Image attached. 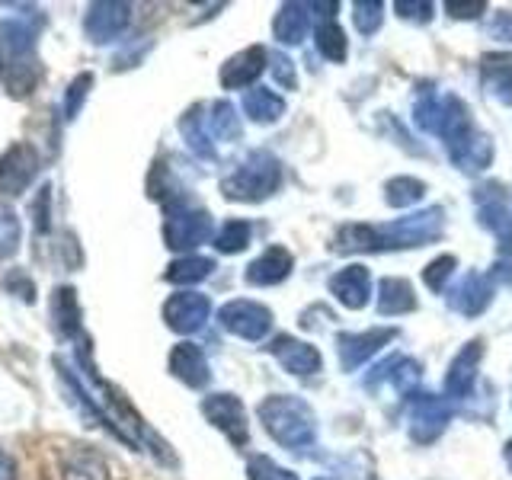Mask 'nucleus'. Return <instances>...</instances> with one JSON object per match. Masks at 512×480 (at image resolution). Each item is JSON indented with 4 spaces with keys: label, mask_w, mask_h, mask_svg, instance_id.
<instances>
[{
    "label": "nucleus",
    "mask_w": 512,
    "mask_h": 480,
    "mask_svg": "<svg viewBox=\"0 0 512 480\" xmlns=\"http://www.w3.org/2000/svg\"><path fill=\"white\" fill-rule=\"evenodd\" d=\"M442 231V208H426L410 218H397L394 224H346L336 234V250L359 253V250H400V247H423L436 240Z\"/></svg>",
    "instance_id": "f257e3e1"
},
{
    "label": "nucleus",
    "mask_w": 512,
    "mask_h": 480,
    "mask_svg": "<svg viewBox=\"0 0 512 480\" xmlns=\"http://www.w3.org/2000/svg\"><path fill=\"white\" fill-rule=\"evenodd\" d=\"M260 420L269 436L285 448H304L314 442V416L298 397H266L260 404Z\"/></svg>",
    "instance_id": "f03ea898"
},
{
    "label": "nucleus",
    "mask_w": 512,
    "mask_h": 480,
    "mask_svg": "<svg viewBox=\"0 0 512 480\" xmlns=\"http://www.w3.org/2000/svg\"><path fill=\"white\" fill-rule=\"evenodd\" d=\"M282 183V167L279 160L266 151H253L244 164H240L231 176L221 180V192L237 202H260L279 189Z\"/></svg>",
    "instance_id": "7ed1b4c3"
},
{
    "label": "nucleus",
    "mask_w": 512,
    "mask_h": 480,
    "mask_svg": "<svg viewBox=\"0 0 512 480\" xmlns=\"http://www.w3.org/2000/svg\"><path fill=\"white\" fill-rule=\"evenodd\" d=\"M212 237V215L205 208H192L183 199L167 205L164 240L170 250H196Z\"/></svg>",
    "instance_id": "20e7f679"
},
{
    "label": "nucleus",
    "mask_w": 512,
    "mask_h": 480,
    "mask_svg": "<svg viewBox=\"0 0 512 480\" xmlns=\"http://www.w3.org/2000/svg\"><path fill=\"white\" fill-rule=\"evenodd\" d=\"M39 173V154L32 144L16 141L0 157V196H23Z\"/></svg>",
    "instance_id": "39448f33"
},
{
    "label": "nucleus",
    "mask_w": 512,
    "mask_h": 480,
    "mask_svg": "<svg viewBox=\"0 0 512 480\" xmlns=\"http://www.w3.org/2000/svg\"><path fill=\"white\" fill-rule=\"evenodd\" d=\"M221 327L240 336V340H263L272 327V311L263 308V304L256 301H247V298H237V301H228L218 314Z\"/></svg>",
    "instance_id": "423d86ee"
},
{
    "label": "nucleus",
    "mask_w": 512,
    "mask_h": 480,
    "mask_svg": "<svg viewBox=\"0 0 512 480\" xmlns=\"http://www.w3.org/2000/svg\"><path fill=\"white\" fill-rule=\"evenodd\" d=\"M202 413H205V420L212 426H218L234 445H247V439H250L247 413H244V404H240L234 394H208L202 400Z\"/></svg>",
    "instance_id": "0eeeda50"
},
{
    "label": "nucleus",
    "mask_w": 512,
    "mask_h": 480,
    "mask_svg": "<svg viewBox=\"0 0 512 480\" xmlns=\"http://www.w3.org/2000/svg\"><path fill=\"white\" fill-rule=\"evenodd\" d=\"M208 314H212V301L199 292H180L164 304V320L176 333H196L205 327Z\"/></svg>",
    "instance_id": "6e6552de"
},
{
    "label": "nucleus",
    "mask_w": 512,
    "mask_h": 480,
    "mask_svg": "<svg viewBox=\"0 0 512 480\" xmlns=\"http://www.w3.org/2000/svg\"><path fill=\"white\" fill-rule=\"evenodd\" d=\"M128 20H132V4H93L84 20V32L90 42L103 45V42L119 39Z\"/></svg>",
    "instance_id": "1a4fd4ad"
},
{
    "label": "nucleus",
    "mask_w": 512,
    "mask_h": 480,
    "mask_svg": "<svg viewBox=\"0 0 512 480\" xmlns=\"http://www.w3.org/2000/svg\"><path fill=\"white\" fill-rule=\"evenodd\" d=\"M410 420H413V426H410L413 439L416 442H432L445 429V423L452 420V407H448V400H442V397L423 394V397H416Z\"/></svg>",
    "instance_id": "9d476101"
},
{
    "label": "nucleus",
    "mask_w": 512,
    "mask_h": 480,
    "mask_svg": "<svg viewBox=\"0 0 512 480\" xmlns=\"http://www.w3.org/2000/svg\"><path fill=\"white\" fill-rule=\"evenodd\" d=\"M394 340V330H368V333H343L336 340V356H340L346 372L359 368L365 359H372L375 352Z\"/></svg>",
    "instance_id": "9b49d317"
},
{
    "label": "nucleus",
    "mask_w": 512,
    "mask_h": 480,
    "mask_svg": "<svg viewBox=\"0 0 512 480\" xmlns=\"http://www.w3.org/2000/svg\"><path fill=\"white\" fill-rule=\"evenodd\" d=\"M330 292L336 295V301H343L346 308L359 311L372 298V276H368L365 266H346L330 279Z\"/></svg>",
    "instance_id": "f8f14e48"
},
{
    "label": "nucleus",
    "mask_w": 512,
    "mask_h": 480,
    "mask_svg": "<svg viewBox=\"0 0 512 480\" xmlns=\"http://www.w3.org/2000/svg\"><path fill=\"white\" fill-rule=\"evenodd\" d=\"M480 356H484V343L480 340H471L468 346H464L455 362L448 365V375H445V394L448 397H468L471 384L477 378V365H480Z\"/></svg>",
    "instance_id": "ddd939ff"
},
{
    "label": "nucleus",
    "mask_w": 512,
    "mask_h": 480,
    "mask_svg": "<svg viewBox=\"0 0 512 480\" xmlns=\"http://www.w3.org/2000/svg\"><path fill=\"white\" fill-rule=\"evenodd\" d=\"M263 68H266L263 45H250L244 52H237L234 58H228V64L221 68V87H228V90L250 87L253 80L263 74Z\"/></svg>",
    "instance_id": "4468645a"
},
{
    "label": "nucleus",
    "mask_w": 512,
    "mask_h": 480,
    "mask_svg": "<svg viewBox=\"0 0 512 480\" xmlns=\"http://www.w3.org/2000/svg\"><path fill=\"white\" fill-rule=\"evenodd\" d=\"M269 352L292 375H311L320 368V352L308 343L295 340V336H276V340L269 343Z\"/></svg>",
    "instance_id": "2eb2a0df"
},
{
    "label": "nucleus",
    "mask_w": 512,
    "mask_h": 480,
    "mask_svg": "<svg viewBox=\"0 0 512 480\" xmlns=\"http://www.w3.org/2000/svg\"><path fill=\"white\" fill-rule=\"evenodd\" d=\"M490 295H493V285L487 276H480V272H468L452 292H448V304L458 311V314H480L490 304Z\"/></svg>",
    "instance_id": "dca6fc26"
},
{
    "label": "nucleus",
    "mask_w": 512,
    "mask_h": 480,
    "mask_svg": "<svg viewBox=\"0 0 512 480\" xmlns=\"http://www.w3.org/2000/svg\"><path fill=\"white\" fill-rule=\"evenodd\" d=\"M170 372L183 384H189V388H202V384H208L205 352L196 343H180L170 352Z\"/></svg>",
    "instance_id": "f3484780"
},
{
    "label": "nucleus",
    "mask_w": 512,
    "mask_h": 480,
    "mask_svg": "<svg viewBox=\"0 0 512 480\" xmlns=\"http://www.w3.org/2000/svg\"><path fill=\"white\" fill-rule=\"evenodd\" d=\"M288 272H292V253L285 247H269L263 256L247 266V282L250 285H279Z\"/></svg>",
    "instance_id": "a211bd4d"
},
{
    "label": "nucleus",
    "mask_w": 512,
    "mask_h": 480,
    "mask_svg": "<svg viewBox=\"0 0 512 480\" xmlns=\"http://www.w3.org/2000/svg\"><path fill=\"white\" fill-rule=\"evenodd\" d=\"M480 74H484V87L496 100L512 106V55L496 52L480 58Z\"/></svg>",
    "instance_id": "6ab92c4d"
},
{
    "label": "nucleus",
    "mask_w": 512,
    "mask_h": 480,
    "mask_svg": "<svg viewBox=\"0 0 512 480\" xmlns=\"http://www.w3.org/2000/svg\"><path fill=\"white\" fill-rule=\"evenodd\" d=\"M52 320L61 336L80 333V304H77V292L71 285H61L52 295Z\"/></svg>",
    "instance_id": "aec40b11"
},
{
    "label": "nucleus",
    "mask_w": 512,
    "mask_h": 480,
    "mask_svg": "<svg viewBox=\"0 0 512 480\" xmlns=\"http://www.w3.org/2000/svg\"><path fill=\"white\" fill-rule=\"evenodd\" d=\"M304 10H308V4H285L279 10L272 32H276V39L282 45H298L304 39V32H308V23H311V16Z\"/></svg>",
    "instance_id": "412c9836"
},
{
    "label": "nucleus",
    "mask_w": 512,
    "mask_h": 480,
    "mask_svg": "<svg viewBox=\"0 0 512 480\" xmlns=\"http://www.w3.org/2000/svg\"><path fill=\"white\" fill-rule=\"evenodd\" d=\"M61 474L64 480H106V461L96 452H90L87 445H80L64 461Z\"/></svg>",
    "instance_id": "4be33fe9"
},
{
    "label": "nucleus",
    "mask_w": 512,
    "mask_h": 480,
    "mask_svg": "<svg viewBox=\"0 0 512 480\" xmlns=\"http://www.w3.org/2000/svg\"><path fill=\"white\" fill-rule=\"evenodd\" d=\"M416 308L413 285L407 279H384L378 292V311L381 314H407Z\"/></svg>",
    "instance_id": "5701e85b"
},
{
    "label": "nucleus",
    "mask_w": 512,
    "mask_h": 480,
    "mask_svg": "<svg viewBox=\"0 0 512 480\" xmlns=\"http://www.w3.org/2000/svg\"><path fill=\"white\" fill-rule=\"evenodd\" d=\"M244 112L253 122H276L285 112V100L279 93H272L266 87H256L244 96Z\"/></svg>",
    "instance_id": "b1692460"
},
{
    "label": "nucleus",
    "mask_w": 512,
    "mask_h": 480,
    "mask_svg": "<svg viewBox=\"0 0 512 480\" xmlns=\"http://www.w3.org/2000/svg\"><path fill=\"white\" fill-rule=\"evenodd\" d=\"M39 61L36 55H26V58H10V68H7V87L13 96H29L39 84Z\"/></svg>",
    "instance_id": "393cba45"
},
{
    "label": "nucleus",
    "mask_w": 512,
    "mask_h": 480,
    "mask_svg": "<svg viewBox=\"0 0 512 480\" xmlns=\"http://www.w3.org/2000/svg\"><path fill=\"white\" fill-rule=\"evenodd\" d=\"M199 112H202V106L189 109L186 116H183V122H180V128H183V135H186L192 151H196L199 157H212L215 154V148H212V132H208L205 116H199Z\"/></svg>",
    "instance_id": "a878e982"
},
{
    "label": "nucleus",
    "mask_w": 512,
    "mask_h": 480,
    "mask_svg": "<svg viewBox=\"0 0 512 480\" xmlns=\"http://www.w3.org/2000/svg\"><path fill=\"white\" fill-rule=\"evenodd\" d=\"M212 269H215V263L205 260V256H183V260L170 263V269L164 272V279L173 282V285H192V282H202Z\"/></svg>",
    "instance_id": "bb28decb"
},
{
    "label": "nucleus",
    "mask_w": 512,
    "mask_h": 480,
    "mask_svg": "<svg viewBox=\"0 0 512 480\" xmlns=\"http://www.w3.org/2000/svg\"><path fill=\"white\" fill-rule=\"evenodd\" d=\"M205 125H208V132H212V138H224V141L240 138V122L234 116L231 103H215L212 109H208Z\"/></svg>",
    "instance_id": "cd10ccee"
},
{
    "label": "nucleus",
    "mask_w": 512,
    "mask_h": 480,
    "mask_svg": "<svg viewBox=\"0 0 512 480\" xmlns=\"http://www.w3.org/2000/svg\"><path fill=\"white\" fill-rule=\"evenodd\" d=\"M20 240H23L20 215H16L10 205L0 202V260H7V256L20 250Z\"/></svg>",
    "instance_id": "c85d7f7f"
},
{
    "label": "nucleus",
    "mask_w": 512,
    "mask_h": 480,
    "mask_svg": "<svg viewBox=\"0 0 512 480\" xmlns=\"http://www.w3.org/2000/svg\"><path fill=\"white\" fill-rule=\"evenodd\" d=\"M317 48H320V55H324L327 61H343L346 58V36H343L340 23L327 20L324 26L317 29Z\"/></svg>",
    "instance_id": "c756f323"
},
{
    "label": "nucleus",
    "mask_w": 512,
    "mask_h": 480,
    "mask_svg": "<svg viewBox=\"0 0 512 480\" xmlns=\"http://www.w3.org/2000/svg\"><path fill=\"white\" fill-rule=\"evenodd\" d=\"M426 186L420 180H410V176H400V180H391L388 183V205L394 208H407V205H416L423 199Z\"/></svg>",
    "instance_id": "7c9ffc66"
},
{
    "label": "nucleus",
    "mask_w": 512,
    "mask_h": 480,
    "mask_svg": "<svg viewBox=\"0 0 512 480\" xmlns=\"http://www.w3.org/2000/svg\"><path fill=\"white\" fill-rule=\"evenodd\" d=\"M250 244V224L247 221H228L215 237V247L221 253H240Z\"/></svg>",
    "instance_id": "2f4dec72"
},
{
    "label": "nucleus",
    "mask_w": 512,
    "mask_h": 480,
    "mask_svg": "<svg viewBox=\"0 0 512 480\" xmlns=\"http://www.w3.org/2000/svg\"><path fill=\"white\" fill-rule=\"evenodd\" d=\"M247 477H250V480H298V474L279 468V464L272 461V458H266V455L250 458V464H247Z\"/></svg>",
    "instance_id": "473e14b6"
},
{
    "label": "nucleus",
    "mask_w": 512,
    "mask_h": 480,
    "mask_svg": "<svg viewBox=\"0 0 512 480\" xmlns=\"http://www.w3.org/2000/svg\"><path fill=\"white\" fill-rule=\"evenodd\" d=\"M455 266H458L455 256H439V260H432V263L426 266L423 282L432 288V292H442V288L448 285V279L455 276Z\"/></svg>",
    "instance_id": "72a5a7b5"
},
{
    "label": "nucleus",
    "mask_w": 512,
    "mask_h": 480,
    "mask_svg": "<svg viewBox=\"0 0 512 480\" xmlns=\"http://www.w3.org/2000/svg\"><path fill=\"white\" fill-rule=\"evenodd\" d=\"M90 87H93V74H80L74 80V84L68 87V96H64V116H68V119L77 116V109H80V103H84V96H87Z\"/></svg>",
    "instance_id": "f704fd0d"
},
{
    "label": "nucleus",
    "mask_w": 512,
    "mask_h": 480,
    "mask_svg": "<svg viewBox=\"0 0 512 480\" xmlns=\"http://www.w3.org/2000/svg\"><path fill=\"white\" fill-rule=\"evenodd\" d=\"M384 4H356V29L362 32V36H372V32H378L381 20H384Z\"/></svg>",
    "instance_id": "c9c22d12"
},
{
    "label": "nucleus",
    "mask_w": 512,
    "mask_h": 480,
    "mask_svg": "<svg viewBox=\"0 0 512 480\" xmlns=\"http://www.w3.org/2000/svg\"><path fill=\"white\" fill-rule=\"evenodd\" d=\"M7 288H10L16 298H23L26 304L36 301V288H32V282L26 279V272H10V276H7Z\"/></svg>",
    "instance_id": "e433bc0d"
},
{
    "label": "nucleus",
    "mask_w": 512,
    "mask_h": 480,
    "mask_svg": "<svg viewBox=\"0 0 512 480\" xmlns=\"http://www.w3.org/2000/svg\"><path fill=\"white\" fill-rule=\"evenodd\" d=\"M394 10L404 16V20H420V23H426L429 20V10H432V4H404V0H397L394 4Z\"/></svg>",
    "instance_id": "4c0bfd02"
},
{
    "label": "nucleus",
    "mask_w": 512,
    "mask_h": 480,
    "mask_svg": "<svg viewBox=\"0 0 512 480\" xmlns=\"http://www.w3.org/2000/svg\"><path fill=\"white\" fill-rule=\"evenodd\" d=\"M272 61H276V64H272V74H276L279 84H282V87H295L298 80H295V68H292V61L282 58V55H276Z\"/></svg>",
    "instance_id": "58836bf2"
},
{
    "label": "nucleus",
    "mask_w": 512,
    "mask_h": 480,
    "mask_svg": "<svg viewBox=\"0 0 512 480\" xmlns=\"http://www.w3.org/2000/svg\"><path fill=\"white\" fill-rule=\"evenodd\" d=\"M445 10L452 13L455 20H477V16L487 10V4H445Z\"/></svg>",
    "instance_id": "ea45409f"
},
{
    "label": "nucleus",
    "mask_w": 512,
    "mask_h": 480,
    "mask_svg": "<svg viewBox=\"0 0 512 480\" xmlns=\"http://www.w3.org/2000/svg\"><path fill=\"white\" fill-rule=\"evenodd\" d=\"M490 32L493 36H500V39H506V42H512V13H496L493 16V23H490Z\"/></svg>",
    "instance_id": "a19ab883"
},
{
    "label": "nucleus",
    "mask_w": 512,
    "mask_h": 480,
    "mask_svg": "<svg viewBox=\"0 0 512 480\" xmlns=\"http://www.w3.org/2000/svg\"><path fill=\"white\" fill-rule=\"evenodd\" d=\"M0 480H16V461L7 452H0Z\"/></svg>",
    "instance_id": "79ce46f5"
},
{
    "label": "nucleus",
    "mask_w": 512,
    "mask_h": 480,
    "mask_svg": "<svg viewBox=\"0 0 512 480\" xmlns=\"http://www.w3.org/2000/svg\"><path fill=\"white\" fill-rule=\"evenodd\" d=\"M506 464L512 468V442H506Z\"/></svg>",
    "instance_id": "37998d69"
},
{
    "label": "nucleus",
    "mask_w": 512,
    "mask_h": 480,
    "mask_svg": "<svg viewBox=\"0 0 512 480\" xmlns=\"http://www.w3.org/2000/svg\"><path fill=\"white\" fill-rule=\"evenodd\" d=\"M7 74V61H4V52H0V77Z\"/></svg>",
    "instance_id": "c03bdc74"
},
{
    "label": "nucleus",
    "mask_w": 512,
    "mask_h": 480,
    "mask_svg": "<svg viewBox=\"0 0 512 480\" xmlns=\"http://www.w3.org/2000/svg\"><path fill=\"white\" fill-rule=\"evenodd\" d=\"M320 480H324V477H320Z\"/></svg>",
    "instance_id": "a18cd8bd"
}]
</instances>
